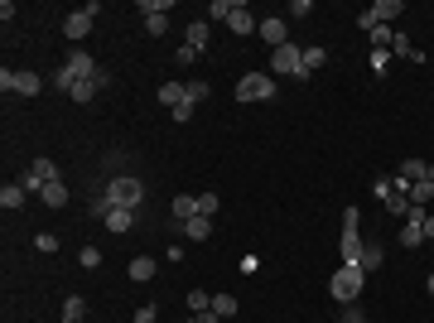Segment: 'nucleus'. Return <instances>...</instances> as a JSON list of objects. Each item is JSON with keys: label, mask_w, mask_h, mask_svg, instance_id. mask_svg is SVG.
Wrapping results in <instances>:
<instances>
[{"label": "nucleus", "mask_w": 434, "mask_h": 323, "mask_svg": "<svg viewBox=\"0 0 434 323\" xmlns=\"http://www.w3.org/2000/svg\"><path fill=\"white\" fill-rule=\"evenodd\" d=\"M362 285H367V270L362 265H338V275L328 280V290H333L338 304H357L362 299Z\"/></svg>", "instance_id": "nucleus-2"}, {"label": "nucleus", "mask_w": 434, "mask_h": 323, "mask_svg": "<svg viewBox=\"0 0 434 323\" xmlns=\"http://www.w3.org/2000/svg\"><path fill=\"white\" fill-rule=\"evenodd\" d=\"M217 208H222V198H217V193H203V198H198V213H203V217H213Z\"/></svg>", "instance_id": "nucleus-36"}, {"label": "nucleus", "mask_w": 434, "mask_h": 323, "mask_svg": "<svg viewBox=\"0 0 434 323\" xmlns=\"http://www.w3.org/2000/svg\"><path fill=\"white\" fill-rule=\"evenodd\" d=\"M396 15H406V5H401V0H376L372 10H362V15H357V24H362V29H372V24H391Z\"/></svg>", "instance_id": "nucleus-9"}, {"label": "nucleus", "mask_w": 434, "mask_h": 323, "mask_svg": "<svg viewBox=\"0 0 434 323\" xmlns=\"http://www.w3.org/2000/svg\"><path fill=\"white\" fill-rule=\"evenodd\" d=\"M227 29H232L236 39H246V34H256V29H261V19H256V15H251V10H246V5L236 0V10H232V19H227Z\"/></svg>", "instance_id": "nucleus-11"}, {"label": "nucleus", "mask_w": 434, "mask_h": 323, "mask_svg": "<svg viewBox=\"0 0 434 323\" xmlns=\"http://www.w3.org/2000/svg\"><path fill=\"white\" fill-rule=\"evenodd\" d=\"M425 241H434V213L425 217Z\"/></svg>", "instance_id": "nucleus-45"}, {"label": "nucleus", "mask_w": 434, "mask_h": 323, "mask_svg": "<svg viewBox=\"0 0 434 323\" xmlns=\"http://www.w3.org/2000/svg\"><path fill=\"white\" fill-rule=\"evenodd\" d=\"M425 217H430V208H415V203H410V213H406V222H420V227H425Z\"/></svg>", "instance_id": "nucleus-43"}, {"label": "nucleus", "mask_w": 434, "mask_h": 323, "mask_svg": "<svg viewBox=\"0 0 434 323\" xmlns=\"http://www.w3.org/2000/svg\"><path fill=\"white\" fill-rule=\"evenodd\" d=\"M338 256H342V265H357V261H362V241H357V232H342Z\"/></svg>", "instance_id": "nucleus-13"}, {"label": "nucleus", "mask_w": 434, "mask_h": 323, "mask_svg": "<svg viewBox=\"0 0 434 323\" xmlns=\"http://www.w3.org/2000/svg\"><path fill=\"white\" fill-rule=\"evenodd\" d=\"M381 261H386L381 246H376V241H362V261H357V265H362V270H381Z\"/></svg>", "instance_id": "nucleus-21"}, {"label": "nucleus", "mask_w": 434, "mask_h": 323, "mask_svg": "<svg viewBox=\"0 0 434 323\" xmlns=\"http://www.w3.org/2000/svg\"><path fill=\"white\" fill-rule=\"evenodd\" d=\"M232 10H236V0H213V5H208L213 19H232Z\"/></svg>", "instance_id": "nucleus-33"}, {"label": "nucleus", "mask_w": 434, "mask_h": 323, "mask_svg": "<svg viewBox=\"0 0 434 323\" xmlns=\"http://www.w3.org/2000/svg\"><path fill=\"white\" fill-rule=\"evenodd\" d=\"M135 323H159V309H155V304H140V309H135Z\"/></svg>", "instance_id": "nucleus-38"}, {"label": "nucleus", "mask_w": 434, "mask_h": 323, "mask_svg": "<svg viewBox=\"0 0 434 323\" xmlns=\"http://www.w3.org/2000/svg\"><path fill=\"white\" fill-rule=\"evenodd\" d=\"M184 102H189V107L208 102V82H203V78H198V82H184Z\"/></svg>", "instance_id": "nucleus-27"}, {"label": "nucleus", "mask_w": 434, "mask_h": 323, "mask_svg": "<svg viewBox=\"0 0 434 323\" xmlns=\"http://www.w3.org/2000/svg\"><path fill=\"white\" fill-rule=\"evenodd\" d=\"M430 179H434V164H430Z\"/></svg>", "instance_id": "nucleus-47"}, {"label": "nucleus", "mask_w": 434, "mask_h": 323, "mask_svg": "<svg viewBox=\"0 0 434 323\" xmlns=\"http://www.w3.org/2000/svg\"><path fill=\"white\" fill-rule=\"evenodd\" d=\"M184 44L203 53V49H208V19H193V24H189V39H184Z\"/></svg>", "instance_id": "nucleus-20"}, {"label": "nucleus", "mask_w": 434, "mask_h": 323, "mask_svg": "<svg viewBox=\"0 0 434 323\" xmlns=\"http://www.w3.org/2000/svg\"><path fill=\"white\" fill-rule=\"evenodd\" d=\"M34 246H39L44 256H53V251H58V236H53V232H39V236H34Z\"/></svg>", "instance_id": "nucleus-35"}, {"label": "nucleus", "mask_w": 434, "mask_h": 323, "mask_svg": "<svg viewBox=\"0 0 434 323\" xmlns=\"http://www.w3.org/2000/svg\"><path fill=\"white\" fill-rule=\"evenodd\" d=\"M24 198H29V193H24L19 184H5V189H0V208H24Z\"/></svg>", "instance_id": "nucleus-25"}, {"label": "nucleus", "mask_w": 434, "mask_h": 323, "mask_svg": "<svg viewBox=\"0 0 434 323\" xmlns=\"http://www.w3.org/2000/svg\"><path fill=\"white\" fill-rule=\"evenodd\" d=\"M102 68L92 63V53H83V49H73L68 58H63V68L53 73V87L58 92H73V82H87V78H97Z\"/></svg>", "instance_id": "nucleus-1"}, {"label": "nucleus", "mask_w": 434, "mask_h": 323, "mask_svg": "<svg viewBox=\"0 0 434 323\" xmlns=\"http://www.w3.org/2000/svg\"><path fill=\"white\" fill-rule=\"evenodd\" d=\"M193 111H198V107H189V102H184V107H174V111H169V116H174L179 125H189V121H193Z\"/></svg>", "instance_id": "nucleus-41"}, {"label": "nucleus", "mask_w": 434, "mask_h": 323, "mask_svg": "<svg viewBox=\"0 0 434 323\" xmlns=\"http://www.w3.org/2000/svg\"><path fill=\"white\" fill-rule=\"evenodd\" d=\"M97 92H102V87H97V78H87V82H73V92H68V97H73V102H83V107H87V102H92V97H97Z\"/></svg>", "instance_id": "nucleus-24"}, {"label": "nucleus", "mask_w": 434, "mask_h": 323, "mask_svg": "<svg viewBox=\"0 0 434 323\" xmlns=\"http://www.w3.org/2000/svg\"><path fill=\"white\" fill-rule=\"evenodd\" d=\"M87 319V299H83V295H68V299H63V323H83Z\"/></svg>", "instance_id": "nucleus-15"}, {"label": "nucleus", "mask_w": 434, "mask_h": 323, "mask_svg": "<svg viewBox=\"0 0 434 323\" xmlns=\"http://www.w3.org/2000/svg\"><path fill=\"white\" fill-rule=\"evenodd\" d=\"M386 208H391V217H401V222H406V213H410V198H406V193H391V198H386Z\"/></svg>", "instance_id": "nucleus-32"}, {"label": "nucleus", "mask_w": 434, "mask_h": 323, "mask_svg": "<svg viewBox=\"0 0 434 323\" xmlns=\"http://www.w3.org/2000/svg\"><path fill=\"white\" fill-rule=\"evenodd\" d=\"M396 174H401L406 184H420V179H430V164H425V159H406Z\"/></svg>", "instance_id": "nucleus-17"}, {"label": "nucleus", "mask_w": 434, "mask_h": 323, "mask_svg": "<svg viewBox=\"0 0 434 323\" xmlns=\"http://www.w3.org/2000/svg\"><path fill=\"white\" fill-rule=\"evenodd\" d=\"M130 227H135V208H111L107 232H130Z\"/></svg>", "instance_id": "nucleus-18"}, {"label": "nucleus", "mask_w": 434, "mask_h": 323, "mask_svg": "<svg viewBox=\"0 0 434 323\" xmlns=\"http://www.w3.org/2000/svg\"><path fill=\"white\" fill-rule=\"evenodd\" d=\"M189 309H193V314H208V309H213V295H203V290H189Z\"/></svg>", "instance_id": "nucleus-31"}, {"label": "nucleus", "mask_w": 434, "mask_h": 323, "mask_svg": "<svg viewBox=\"0 0 434 323\" xmlns=\"http://www.w3.org/2000/svg\"><path fill=\"white\" fill-rule=\"evenodd\" d=\"M425 285H430V295H434V275H430V280H425Z\"/></svg>", "instance_id": "nucleus-46"}, {"label": "nucleus", "mask_w": 434, "mask_h": 323, "mask_svg": "<svg viewBox=\"0 0 434 323\" xmlns=\"http://www.w3.org/2000/svg\"><path fill=\"white\" fill-rule=\"evenodd\" d=\"M295 78L300 82V73H304V49H295V44H280V49H270V78Z\"/></svg>", "instance_id": "nucleus-4"}, {"label": "nucleus", "mask_w": 434, "mask_h": 323, "mask_svg": "<svg viewBox=\"0 0 434 323\" xmlns=\"http://www.w3.org/2000/svg\"><path fill=\"white\" fill-rule=\"evenodd\" d=\"M280 87H275V78L270 73H246L241 82H236V102H270Z\"/></svg>", "instance_id": "nucleus-5"}, {"label": "nucleus", "mask_w": 434, "mask_h": 323, "mask_svg": "<svg viewBox=\"0 0 434 323\" xmlns=\"http://www.w3.org/2000/svg\"><path fill=\"white\" fill-rule=\"evenodd\" d=\"M169 208H174V217H179V222H189V217H203V213H198V198H193V193H179Z\"/></svg>", "instance_id": "nucleus-16"}, {"label": "nucleus", "mask_w": 434, "mask_h": 323, "mask_svg": "<svg viewBox=\"0 0 434 323\" xmlns=\"http://www.w3.org/2000/svg\"><path fill=\"white\" fill-rule=\"evenodd\" d=\"M83 265L97 270V265H102V251H97V246H83Z\"/></svg>", "instance_id": "nucleus-40"}, {"label": "nucleus", "mask_w": 434, "mask_h": 323, "mask_svg": "<svg viewBox=\"0 0 434 323\" xmlns=\"http://www.w3.org/2000/svg\"><path fill=\"white\" fill-rule=\"evenodd\" d=\"M338 323H367L362 319V304H342V319Z\"/></svg>", "instance_id": "nucleus-39"}, {"label": "nucleus", "mask_w": 434, "mask_h": 323, "mask_svg": "<svg viewBox=\"0 0 434 323\" xmlns=\"http://www.w3.org/2000/svg\"><path fill=\"white\" fill-rule=\"evenodd\" d=\"M53 179H58V164H53V159H34V164L19 174V189H24V193H44V184H53Z\"/></svg>", "instance_id": "nucleus-6"}, {"label": "nucleus", "mask_w": 434, "mask_h": 323, "mask_svg": "<svg viewBox=\"0 0 434 323\" xmlns=\"http://www.w3.org/2000/svg\"><path fill=\"white\" fill-rule=\"evenodd\" d=\"M367 39H372V49H391L396 29H391V24H372V29H367Z\"/></svg>", "instance_id": "nucleus-23"}, {"label": "nucleus", "mask_w": 434, "mask_h": 323, "mask_svg": "<svg viewBox=\"0 0 434 323\" xmlns=\"http://www.w3.org/2000/svg\"><path fill=\"white\" fill-rule=\"evenodd\" d=\"M130 280H135V285L155 280V261H150V256H135V261H130Z\"/></svg>", "instance_id": "nucleus-22"}, {"label": "nucleus", "mask_w": 434, "mask_h": 323, "mask_svg": "<svg viewBox=\"0 0 434 323\" xmlns=\"http://www.w3.org/2000/svg\"><path fill=\"white\" fill-rule=\"evenodd\" d=\"M184 236H189V241H208V236H213V217H189V222H184Z\"/></svg>", "instance_id": "nucleus-14"}, {"label": "nucleus", "mask_w": 434, "mask_h": 323, "mask_svg": "<svg viewBox=\"0 0 434 323\" xmlns=\"http://www.w3.org/2000/svg\"><path fill=\"white\" fill-rule=\"evenodd\" d=\"M357 222H362V213H357V208H347V213H342V232H357Z\"/></svg>", "instance_id": "nucleus-42"}, {"label": "nucleus", "mask_w": 434, "mask_h": 323, "mask_svg": "<svg viewBox=\"0 0 434 323\" xmlns=\"http://www.w3.org/2000/svg\"><path fill=\"white\" fill-rule=\"evenodd\" d=\"M39 198H44V208H68V184H63V179H53V184H44V193H39Z\"/></svg>", "instance_id": "nucleus-12"}, {"label": "nucleus", "mask_w": 434, "mask_h": 323, "mask_svg": "<svg viewBox=\"0 0 434 323\" xmlns=\"http://www.w3.org/2000/svg\"><path fill=\"white\" fill-rule=\"evenodd\" d=\"M97 10H102V5H83V10H73V15L63 19V34H68L73 44H78V39H87V34H92V24H97Z\"/></svg>", "instance_id": "nucleus-8"}, {"label": "nucleus", "mask_w": 434, "mask_h": 323, "mask_svg": "<svg viewBox=\"0 0 434 323\" xmlns=\"http://www.w3.org/2000/svg\"><path fill=\"white\" fill-rule=\"evenodd\" d=\"M179 323H193V319H179Z\"/></svg>", "instance_id": "nucleus-48"}, {"label": "nucleus", "mask_w": 434, "mask_h": 323, "mask_svg": "<svg viewBox=\"0 0 434 323\" xmlns=\"http://www.w3.org/2000/svg\"><path fill=\"white\" fill-rule=\"evenodd\" d=\"M401 246H425V227L420 222H406L401 227Z\"/></svg>", "instance_id": "nucleus-28"}, {"label": "nucleus", "mask_w": 434, "mask_h": 323, "mask_svg": "<svg viewBox=\"0 0 434 323\" xmlns=\"http://www.w3.org/2000/svg\"><path fill=\"white\" fill-rule=\"evenodd\" d=\"M159 102H164L169 111L184 107V82H164V87H159Z\"/></svg>", "instance_id": "nucleus-26"}, {"label": "nucleus", "mask_w": 434, "mask_h": 323, "mask_svg": "<svg viewBox=\"0 0 434 323\" xmlns=\"http://www.w3.org/2000/svg\"><path fill=\"white\" fill-rule=\"evenodd\" d=\"M135 10L150 19V15H169V0H135Z\"/></svg>", "instance_id": "nucleus-30"}, {"label": "nucleus", "mask_w": 434, "mask_h": 323, "mask_svg": "<svg viewBox=\"0 0 434 323\" xmlns=\"http://www.w3.org/2000/svg\"><path fill=\"white\" fill-rule=\"evenodd\" d=\"M372 193H376V198H381V203H386V198H391V193H396V184H391V174H381V179H376V184H372Z\"/></svg>", "instance_id": "nucleus-34"}, {"label": "nucleus", "mask_w": 434, "mask_h": 323, "mask_svg": "<svg viewBox=\"0 0 434 323\" xmlns=\"http://www.w3.org/2000/svg\"><path fill=\"white\" fill-rule=\"evenodd\" d=\"M107 198H111V208H140L145 203V184L135 174H116V179H107Z\"/></svg>", "instance_id": "nucleus-3"}, {"label": "nucleus", "mask_w": 434, "mask_h": 323, "mask_svg": "<svg viewBox=\"0 0 434 323\" xmlns=\"http://www.w3.org/2000/svg\"><path fill=\"white\" fill-rule=\"evenodd\" d=\"M0 87L15 92V97H39V92H44V78H39V73H10V68H5V73H0Z\"/></svg>", "instance_id": "nucleus-7"}, {"label": "nucleus", "mask_w": 434, "mask_h": 323, "mask_svg": "<svg viewBox=\"0 0 434 323\" xmlns=\"http://www.w3.org/2000/svg\"><path fill=\"white\" fill-rule=\"evenodd\" d=\"M145 29H150V34H155V39H159V34H164V29H169V15H150V19H145Z\"/></svg>", "instance_id": "nucleus-37"}, {"label": "nucleus", "mask_w": 434, "mask_h": 323, "mask_svg": "<svg viewBox=\"0 0 434 323\" xmlns=\"http://www.w3.org/2000/svg\"><path fill=\"white\" fill-rule=\"evenodd\" d=\"M213 314L217 319H232V314H236V299H232V295H213Z\"/></svg>", "instance_id": "nucleus-29"}, {"label": "nucleus", "mask_w": 434, "mask_h": 323, "mask_svg": "<svg viewBox=\"0 0 434 323\" xmlns=\"http://www.w3.org/2000/svg\"><path fill=\"white\" fill-rule=\"evenodd\" d=\"M324 63H328V53H324V49H304V73H300V82H309V78H314V73H319Z\"/></svg>", "instance_id": "nucleus-19"}, {"label": "nucleus", "mask_w": 434, "mask_h": 323, "mask_svg": "<svg viewBox=\"0 0 434 323\" xmlns=\"http://www.w3.org/2000/svg\"><path fill=\"white\" fill-rule=\"evenodd\" d=\"M256 34H261V39H266V44H270V49H280V44H290V24H285V19H280V15H266V19H261V29H256Z\"/></svg>", "instance_id": "nucleus-10"}, {"label": "nucleus", "mask_w": 434, "mask_h": 323, "mask_svg": "<svg viewBox=\"0 0 434 323\" xmlns=\"http://www.w3.org/2000/svg\"><path fill=\"white\" fill-rule=\"evenodd\" d=\"M193 323H227V319H217L213 309H208V314H193Z\"/></svg>", "instance_id": "nucleus-44"}]
</instances>
